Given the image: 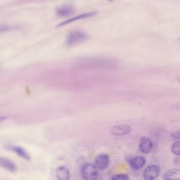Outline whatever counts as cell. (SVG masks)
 Returning a JSON list of instances; mask_svg holds the SVG:
<instances>
[{"label": "cell", "instance_id": "obj_11", "mask_svg": "<svg viewBox=\"0 0 180 180\" xmlns=\"http://www.w3.org/2000/svg\"><path fill=\"white\" fill-rule=\"evenodd\" d=\"M163 179L165 180H180V169L172 168L168 170L163 176Z\"/></svg>", "mask_w": 180, "mask_h": 180}, {"label": "cell", "instance_id": "obj_20", "mask_svg": "<svg viewBox=\"0 0 180 180\" xmlns=\"http://www.w3.org/2000/svg\"><path fill=\"white\" fill-rule=\"evenodd\" d=\"M179 40H180V38H179Z\"/></svg>", "mask_w": 180, "mask_h": 180}, {"label": "cell", "instance_id": "obj_5", "mask_svg": "<svg viewBox=\"0 0 180 180\" xmlns=\"http://www.w3.org/2000/svg\"><path fill=\"white\" fill-rule=\"evenodd\" d=\"M153 144L152 140L148 137L143 136L140 140L139 148L141 152L147 154L152 150Z\"/></svg>", "mask_w": 180, "mask_h": 180}, {"label": "cell", "instance_id": "obj_15", "mask_svg": "<svg viewBox=\"0 0 180 180\" xmlns=\"http://www.w3.org/2000/svg\"><path fill=\"white\" fill-rule=\"evenodd\" d=\"M111 179L115 180H129V178L126 174H116V175H113Z\"/></svg>", "mask_w": 180, "mask_h": 180}, {"label": "cell", "instance_id": "obj_3", "mask_svg": "<svg viewBox=\"0 0 180 180\" xmlns=\"http://www.w3.org/2000/svg\"><path fill=\"white\" fill-rule=\"evenodd\" d=\"M159 167L156 165L147 166L143 172L144 178L145 180H154L157 179L160 174Z\"/></svg>", "mask_w": 180, "mask_h": 180}, {"label": "cell", "instance_id": "obj_4", "mask_svg": "<svg viewBox=\"0 0 180 180\" xmlns=\"http://www.w3.org/2000/svg\"><path fill=\"white\" fill-rule=\"evenodd\" d=\"M132 131V128L129 125L121 124L116 125L110 129V133L114 136H123L128 134Z\"/></svg>", "mask_w": 180, "mask_h": 180}, {"label": "cell", "instance_id": "obj_18", "mask_svg": "<svg viewBox=\"0 0 180 180\" xmlns=\"http://www.w3.org/2000/svg\"><path fill=\"white\" fill-rule=\"evenodd\" d=\"M175 79H176L177 81H179V82H180V76H177L176 78H175Z\"/></svg>", "mask_w": 180, "mask_h": 180}, {"label": "cell", "instance_id": "obj_13", "mask_svg": "<svg viewBox=\"0 0 180 180\" xmlns=\"http://www.w3.org/2000/svg\"><path fill=\"white\" fill-rule=\"evenodd\" d=\"M74 9L71 6L64 5L59 7L56 10L57 14L59 16H67L74 12Z\"/></svg>", "mask_w": 180, "mask_h": 180}, {"label": "cell", "instance_id": "obj_19", "mask_svg": "<svg viewBox=\"0 0 180 180\" xmlns=\"http://www.w3.org/2000/svg\"><path fill=\"white\" fill-rule=\"evenodd\" d=\"M108 1L109 2H112V1H113L114 0H108Z\"/></svg>", "mask_w": 180, "mask_h": 180}, {"label": "cell", "instance_id": "obj_1", "mask_svg": "<svg viewBox=\"0 0 180 180\" xmlns=\"http://www.w3.org/2000/svg\"><path fill=\"white\" fill-rule=\"evenodd\" d=\"M81 174L83 178L85 180H96L98 177V168L95 165L86 163L81 167Z\"/></svg>", "mask_w": 180, "mask_h": 180}, {"label": "cell", "instance_id": "obj_12", "mask_svg": "<svg viewBox=\"0 0 180 180\" xmlns=\"http://www.w3.org/2000/svg\"><path fill=\"white\" fill-rule=\"evenodd\" d=\"M1 166L9 171L14 172L16 170V166L10 159L5 157H1L0 159Z\"/></svg>", "mask_w": 180, "mask_h": 180}, {"label": "cell", "instance_id": "obj_7", "mask_svg": "<svg viewBox=\"0 0 180 180\" xmlns=\"http://www.w3.org/2000/svg\"><path fill=\"white\" fill-rule=\"evenodd\" d=\"M109 161V157L107 154H100L95 159V166L99 170H105L108 166Z\"/></svg>", "mask_w": 180, "mask_h": 180}, {"label": "cell", "instance_id": "obj_10", "mask_svg": "<svg viewBox=\"0 0 180 180\" xmlns=\"http://www.w3.org/2000/svg\"><path fill=\"white\" fill-rule=\"evenodd\" d=\"M56 175L58 180H67L70 178V172L65 166H60L57 169Z\"/></svg>", "mask_w": 180, "mask_h": 180}, {"label": "cell", "instance_id": "obj_8", "mask_svg": "<svg viewBox=\"0 0 180 180\" xmlns=\"http://www.w3.org/2000/svg\"><path fill=\"white\" fill-rule=\"evenodd\" d=\"M146 163V159L143 156H137L129 159V165L134 170H139L143 168Z\"/></svg>", "mask_w": 180, "mask_h": 180}, {"label": "cell", "instance_id": "obj_16", "mask_svg": "<svg viewBox=\"0 0 180 180\" xmlns=\"http://www.w3.org/2000/svg\"><path fill=\"white\" fill-rule=\"evenodd\" d=\"M12 29V28L11 26L6 25H1V26H0V30H1V32L3 31L5 32L8 31V30H11Z\"/></svg>", "mask_w": 180, "mask_h": 180}, {"label": "cell", "instance_id": "obj_14", "mask_svg": "<svg viewBox=\"0 0 180 180\" xmlns=\"http://www.w3.org/2000/svg\"><path fill=\"white\" fill-rule=\"evenodd\" d=\"M171 152L175 155L180 156V141H176L173 143L171 148Z\"/></svg>", "mask_w": 180, "mask_h": 180}, {"label": "cell", "instance_id": "obj_6", "mask_svg": "<svg viewBox=\"0 0 180 180\" xmlns=\"http://www.w3.org/2000/svg\"><path fill=\"white\" fill-rule=\"evenodd\" d=\"M97 14H98V12H95V11L91 12L82 13L81 15L76 16H75L74 18H71V19L67 20L66 21H63L62 22L59 23V25L56 26V28H60V27H61V26H65V25H68V24L73 22L74 21H78V20H79L84 19H86V18L93 17V16H96Z\"/></svg>", "mask_w": 180, "mask_h": 180}, {"label": "cell", "instance_id": "obj_2", "mask_svg": "<svg viewBox=\"0 0 180 180\" xmlns=\"http://www.w3.org/2000/svg\"><path fill=\"white\" fill-rule=\"evenodd\" d=\"M88 38L87 34L80 31H73L69 33L66 41L67 46H72L83 42Z\"/></svg>", "mask_w": 180, "mask_h": 180}, {"label": "cell", "instance_id": "obj_9", "mask_svg": "<svg viewBox=\"0 0 180 180\" xmlns=\"http://www.w3.org/2000/svg\"><path fill=\"white\" fill-rule=\"evenodd\" d=\"M7 149L16 153V154H18V156L23 158V159H26L28 161H29L31 159V157L29 155V154H28V152L25 150V149H23L22 147L13 146V145H9L7 146Z\"/></svg>", "mask_w": 180, "mask_h": 180}, {"label": "cell", "instance_id": "obj_17", "mask_svg": "<svg viewBox=\"0 0 180 180\" xmlns=\"http://www.w3.org/2000/svg\"><path fill=\"white\" fill-rule=\"evenodd\" d=\"M172 137L174 139H180V131L177 132L172 135Z\"/></svg>", "mask_w": 180, "mask_h": 180}]
</instances>
